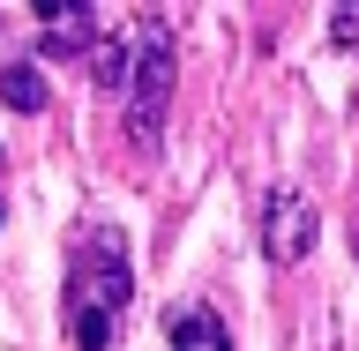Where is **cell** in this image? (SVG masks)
I'll return each mask as SVG.
<instances>
[{"label":"cell","instance_id":"1","mask_svg":"<svg viewBox=\"0 0 359 351\" xmlns=\"http://www.w3.org/2000/svg\"><path fill=\"white\" fill-rule=\"evenodd\" d=\"M135 299V269H128V240L112 224H83L67 247V277H60V322L75 351H112L120 314Z\"/></svg>","mask_w":359,"mask_h":351},{"label":"cell","instance_id":"2","mask_svg":"<svg viewBox=\"0 0 359 351\" xmlns=\"http://www.w3.org/2000/svg\"><path fill=\"white\" fill-rule=\"evenodd\" d=\"M165 105H172V30L157 15H142V30H135V75H128V135H135V150H157Z\"/></svg>","mask_w":359,"mask_h":351},{"label":"cell","instance_id":"3","mask_svg":"<svg viewBox=\"0 0 359 351\" xmlns=\"http://www.w3.org/2000/svg\"><path fill=\"white\" fill-rule=\"evenodd\" d=\"M314 240H322L314 202L292 195V187H277V195L262 202V254H269L277 269H292V262H307V254H314Z\"/></svg>","mask_w":359,"mask_h":351},{"label":"cell","instance_id":"4","mask_svg":"<svg viewBox=\"0 0 359 351\" xmlns=\"http://www.w3.org/2000/svg\"><path fill=\"white\" fill-rule=\"evenodd\" d=\"M30 15L45 22V30H38L45 60H75V53H90V45H105V15H97L90 0H38Z\"/></svg>","mask_w":359,"mask_h":351},{"label":"cell","instance_id":"5","mask_svg":"<svg viewBox=\"0 0 359 351\" xmlns=\"http://www.w3.org/2000/svg\"><path fill=\"white\" fill-rule=\"evenodd\" d=\"M165 344L172 351H232V329L217 322V307H180V314H165Z\"/></svg>","mask_w":359,"mask_h":351},{"label":"cell","instance_id":"6","mask_svg":"<svg viewBox=\"0 0 359 351\" xmlns=\"http://www.w3.org/2000/svg\"><path fill=\"white\" fill-rule=\"evenodd\" d=\"M0 105H8V112H45V75H38V60H8V67H0Z\"/></svg>","mask_w":359,"mask_h":351},{"label":"cell","instance_id":"7","mask_svg":"<svg viewBox=\"0 0 359 351\" xmlns=\"http://www.w3.org/2000/svg\"><path fill=\"white\" fill-rule=\"evenodd\" d=\"M330 38L337 45H359V8H337V15H330Z\"/></svg>","mask_w":359,"mask_h":351},{"label":"cell","instance_id":"8","mask_svg":"<svg viewBox=\"0 0 359 351\" xmlns=\"http://www.w3.org/2000/svg\"><path fill=\"white\" fill-rule=\"evenodd\" d=\"M0 217H8V209H0Z\"/></svg>","mask_w":359,"mask_h":351}]
</instances>
